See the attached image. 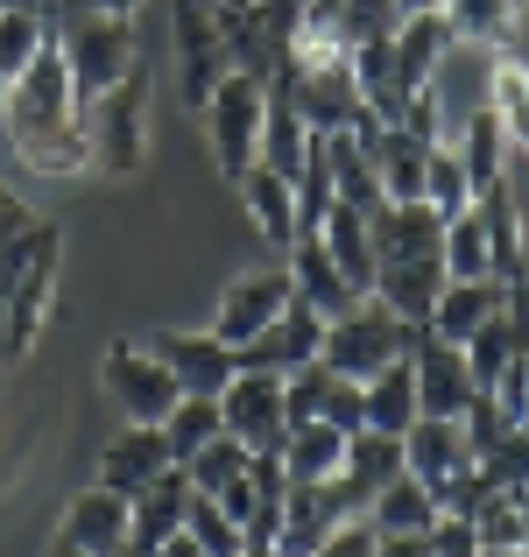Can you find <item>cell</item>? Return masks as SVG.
<instances>
[{
	"label": "cell",
	"instance_id": "6da1fadb",
	"mask_svg": "<svg viewBox=\"0 0 529 557\" xmlns=\"http://www.w3.org/2000/svg\"><path fill=\"white\" fill-rule=\"evenodd\" d=\"M0 141L28 170H50V177H85L93 170V141H85V121H78V85H71V64L57 42L8 85Z\"/></svg>",
	"mask_w": 529,
	"mask_h": 557
},
{
	"label": "cell",
	"instance_id": "7a4b0ae2",
	"mask_svg": "<svg viewBox=\"0 0 529 557\" xmlns=\"http://www.w3.org/2000/svg\"><path fill=\"white\" fill-rule=\"evenodd\" d=\"M57 50L71 64L78 99H99L121 78H135V28H127V14H99L85 0H64L57 8Z\"/></svg>",
	"mask_w": 529,
	"mask_h": 557
},
{
	"label": "cell",
	"instance_id": "3957f363",
	"mask_svg": "<svg viewBox=\"0 0 529 557\" xmlns=\"http://www.w3.org/2000/svg\"><path fill=\"white\" fill-rule=\"evenodd\" d=\"M205 141H212V163L219 177L241 184L247 170L261 163V127H269V78H255V71L226 64L212 85V99H205Z\"/></svg>",
	"mask_w": 529,
	"mask_h": 557
},
{
	"label": "cell",
	"instance_id": "277c9868",
	"mask_svg": "<svg viewBox=\"0 0 529 557\" xmlns=\"http://www.w3.org/2000/svg\"><path fill=\"white\" fill-rule=\"evenodd\" d=\"M417 339H423V325H409V318H395L381 297H360L353 311H340L325 325V368L332 374H353V381H367V374H381L389 360H403V354H417Z\"/></svg>",
	"mask_w": 529,
	"mask_h": 557
},
{
	"label": "cell",
	"instance_id": "5b68a950",
	"mask_svg": "<svg viewBox=\"0 0 529 557\" xmlns=\"http://www.w3.org/2000/svg\"><path fill=\"white\" fill-rule=\"evenodd\" d=\"M403 459H409V473L438 494V516H466V502L480 494V459H473V445H466L459 417H417L403 431Z\"/></svg>",
	"mask_w": 529,
	"mask_h": 557
},
{
	"label": "cell",
	"instance_id": "8992f818",
	"mask_svg": "<svg viewBox=\"0 0 529 557\" xmlns=\"http://www.w3.org/2000/svg\"><path fill=\"white\" fill-rule=\"evenodd\" d=\"M78 121H85V141H93V170H107V177H127V170H142V156H149L142 78H121L113 92L78 99Z\"/></svg>",
	"mask_w": 529,
	"mask_h": 557
},
{
	"label": "cell",
	"instance_id": "52a82bcc",
	"mask_svg": "<svg viewBox=\"0 0 529 557\" xmlns=\"http://www.w3.org/2000/svg\"><path fill=\"white\" fill-rule=\"evenodd\" d=\"M99 388L113 395V409H121L127 423H163L176 409V395H184L176 374L149 354V346H135V339H113L107 354H99Z\"/></svg>",
	"mask_w": 529,
	"mask_h": 557
},
{
	"label": "cell",
	"instance_id": "ba28073f",
	"mask_svg": "<svg viewBox=\"0 0 529 557\" xmlns=\"http://www.w3.org/2000/svg\"><path fill=\"white\" fill-rule=\"evenodd\" d=\"M290 297H297L290 269H247V275H233V283L219 289V304H212V339H226L233 354H241L247 339H261V332L290 311Z\"/></svg>",
	"mask_w": 529,
	"mask_h": 557
},
{
	"label": "cell",
	"instance_id": "9c48e42d",
	"mask_svg": "<svg viewBox=\"0 0 529 557\" xmlns=\"http://www.w3.org/2000/svg\"><path fill=\"white\" fill-rule=\"evenodd\" d=\"M176 22V71H184V107L198 113L226 71V36H219V0H170Z\"/></svg>",
	"mask_w": 529,
	"mask_h": 557
},
{
	"label": "cell",
	"instance_id": "30bf717a",
	"mask_svg": "<svg viewBox=\"0 0 529 557\" xmlns=\"http://www.w3.org/2000/svg\"><path fill=\"white\" fill-rule=\"evenodd\" d=\"M219 417L226 431L241 437L247 451H269L290 437V409H283V374H261V368H241L219 395Z\"/></svg>",
	"mask_w": 529,
	"mask_h": 557
},
{
	"label": "cell",
	"instance_id": "8fae6325",
	"mask_svg": "<svg viewBox=\"0 0 529 557\" xmlns=\"http://www.w3.org/2000/svg\"><path fill=\"white\" fill-rule=\"evenodd\" d=\"M57 544H71V550H85V557H127V550H135V502L93 480L85 494H71Z\"/></svg>",
	"mask_w": 529,
	"mask_h": 557
},
{
	"label": "cell",
	"instance_id": "7c38bea8",
	"mask_svg": "<svg viewBox=\"0 0 529 557\" xmlns=\"http://www.w3.org/2000/svg\"><path fill=\"white\" fill-rule=\"evenodd\" d=\"M403 473H409L403 437L360 423V431L346 437V466H340V480H332V494L346 502V516H367V508H374V494L389 487V480H403Z\"/></svg>",
	"mask_w": 529,
	"mask_h": 557
},
{
	"label": "cell",
	"instance_id": "4fadbf2b",
	"mask_svg": "<svg viewBox=\"0 0 529 557\" xmlns=\"http://www.w3.org/2000/svg\"><path fill=\"white\" fill-rule=\"evenodd\" d=\"M142 346L176 374L184 395H226V381L241 374V354L226 339H212V332H149Z\"/></svg>",
	"mask_w": 529,
	"mask_h": 557
},
{
	"label": "cell",
	"instance_id": "5bb4252c",
	"mask_svg": "<svg viewBox=\"0 0 529 557\" xmlns=\"http://www.w3.org/2000/svg\"><path fill=\"white\" fill-rule=\"evenodd\" d=\"M409 368H417V403H423V417H466V409H473L480 381H473L466 346L431 339V332H423L417 354H409Z\"/></svg>",
	"mask_w": 529,
	"mask_h": 557
},
{
	"label": "cell",
	"instance_id": "9a60e30c",
	"mask_svg": "<svg viewBox=\"0 0 529 557\" xmlns=\"http://www.w3.org/2000/svg\"><path fill=\"white\" fill-rule=\"evenodd\" d=\"M367 156H374V177H381V198L389 205H409L423 198V170H431V141L409 135L403 121H367L360 127Z\"/></svg>",
	"mask_w": 529,
	"mask_h": 557
},
{
	"label": "cell",
	"instance_id": "2e32d148",
	"mask_svg": "<svg viewBox=\"0 0 529 557\" xmlns=\"http://www.w3.org/2000/svg\"><path fill=\"white\" fill-rule=\"evenodd\" d=\"M325 354V318L311 311L304 297H290V311L275 318L261 339H247L241 346V368H261V374H297L304 360H318Z\"/></svg>",
	"mask_w": 529,
	"mask_h": 557
},
{
	"label": "cell",
	"instance_id": "e0dca14e",
	"mask_svg": "<svg viewBox=\"0 0 529 557\" xmlns=\"http://www.w3.org/2000/svg\"><path fill=\"white\" fill-rule=\"evenodd\" d=\"M346 522V502L332 494V480L325 487H311V480H290V494H283V522H275V557H311L318 544H325L332 530Z\"/></svg>",
	"mask_w": 529,
	"mask_h": 557
},
{
	"label": "cell",
	"instance_id": "ac0fdd59",
	"mask_svg": "<svg viewBox=\"0 0 529 557\" xmlns=\"http://www.w3.org/2000/svg\"><path fill=\"white\" fill-rule=\"evenodd\" d=\"M283 269H290V283H297V297L311 304V311L325 318V325H332L340 311H353V304H360V283H353L340 261L325 255L318 226H311V233H297V247H290V261H283Z\"/></svg>",
	"mask_w": 529,
	"mask_h": 557
},
{
	"label": "cell",
	"instance_id": "d6986e66",
	"mask_svg": "<svg viewBox=\"0 0 529 557\" xmlns=\"http://www.w3.org/2000/svg\"><path fill=\"white\" fill-rule=\"evenodd\" d=\"M170 466L176 459H170L163 423H127V431L99 451V487H113V494H127V502H135V494L149 487L156 473H170Z\"/></svg>",
	"mask_w": 529,
	"mask_h": 557
},
{
	"label": "cell",
	"instance_id": "ffe728a7",
	"mask_svg": "<svg viewBox=\"0 0 529 557\" xmlns=\"http://www.w3.org/2000/svg\"><path fill=\"white\" fill-rule=\"evenodd\" d=\"M502 311H508V283H502V275H473V283H445V289H438L423 332H431V339L466 346L488 318H502Z\"/></svg>",
	"mask_w": 529,
	"mask_h": 557
},
{
	"label": "cell",
	"instance_id": "44dd1931",
	"mask_svg": "<svg viewBox=\"0 0 529 557\" xmlns=\"http://www.w3.org/2000/svg\"><path fill=\"white\" fill-rule=\"evenodd\" d=\"M452 50H459V36H452L445 8H423V14H403V22H395V64H403L409 92L438 85V71H445Z\"/></svg>",
	"mask_w": 529,
	"mask_h": 557
},
{
	"label": "cell",
	"instance_id": "7402d4cb",
	"mask_svg": "<svg viewBox=\"0 0 529 557\" xmlns=\"http://www.w3.org/2000/svg\"><path fill=\"white\" fill-rule=\"evenodd\" d=\"M241 205H247V219H255V233H261L269 247H283V255L297 247L304 212H297V184H290V177H275L269 163H255V170L241 177Z\"/></svg>",
	"mask_w": 529,
	"mask_h": 557
},
{
	"label": "cell",
	"instance_id": "603a6c76",
	"mask_svg": "<svg viewBox=\"0 0 529 557\" xmlns=\"http://www.w3.org/2000/svg\"><path fill=\"white\" fill-rule=\"evenodd\" d=\"M438 289H445V255H423V261H381L367 297H381L395 318L423 325V318H431V304H438Z\"/></svg>",
	"mask_w": 529,
	"mask_h": 557
},
{
	"label": "cell",
	"instance_id": "cb8c5ba5",
	"mask_svg": "<svg viewBox=\"0 0 529 557\" xmlns=\"http://www.w3.org/2000/svg\"><path fill=\"white\" fill-rule=\"evenodd\" d=\"M311 135H318V127L304 121V107L290 99V85L269 78V127H261V163H269L275 177L297 184L304 163H311Z\"/></svg>",
	"mask_w": 529,
	"mask_h": 557
},
{
	"label": "cell",
	"instance_id": "d4e9b609",
	"mask_svg": "<svg viewBox=\"0 0 529 557\" xmlns=\"http://www.w3.org/2000/svg\"><path fill=\"white\" fill-rule=\"evenodd\" d=\"M346 64H353V85H360L367 113H374V121H403L409 85H403V64H395V36H367V42H353Z\"/></svg>",
	"mask_w": 529,
	"mask_h": 557
},
{
	"label": "cell",
	"instance_id": "484cf974",
	"mask_svg": "<svg viewBox=\"0 0 529 557\" xmlns=\"http://www.w3.org/2000/svg\"><path fill=\"white\" fill-rule=\"evenodd\" d=\"M325 170H332V205H353V212H381V177H374V156H367L360 127H340L325 135Z\"/></svg>",
	"mask_w": 529,
	"mask_h": 557
},
{
	"label": "cell",
	"instance_id": "4316f807",
	"mask_svg": "<svg viewBox=\"0 0 529 557\" xmlns=\"http://www.w3.org/2000/svg\"><path fill=\"white\" fill-rule=\"evenodd\" d=\"M184 508H190V473H184V466L156 473L149 487L135 494V557H149L156 544H170V536L184 530Z\"/></svg>",
	"mask_w": 529,
	"mask_h": 557
},
{
	"label": "cell",
	"instance_id": "83f0119b",
	"mask_svg": "<svg viewBox=\"0 0 529 557\" xmlns=\"http://www.w3.org/2000/svg\"><path fill=\"white\" fill-rule=\"evenodd\" d=\"M318 240H325V255L340 261V269L360 283V297L374 289V212H353V205H332L325 219H318Z\"/></svg>",
	"mask_w": 529,
	"mask_h": 557
},
{
	"label": "cell",
	"instance_id": "f1b7e54d",
	"mask_svg": "<svg viewBox=\"0 0 529 557\" xmlns=\"http://www.w3.org/2000/svg\"><path fill=\"white\" fill-rule=\"evenodd\" d=\"M367 522H374V536H431L438 530V494L423 487L417 473H403V480H389V487L374 494Z\"/></svg>",
	"mask_w": 529,
	"mask_h": 557
},
{
	"label": "cell",
	"instance_id": "f546056e",
	"mask_svg": "<svg viewBox=\"0 0 529 557\" xmlns=\"http://www.w3.org/2000/svg\"><path fill=\"white\" fill-rule=\"evenodd\" d=\"M283 466H290V480H311V487H325V480H340V466H346V431L340 423H290V437H283Z\"/></svg>",
	"mask_w": 529,
	"mask_h": 557
},
{
	"label": "cell",
	"instance_id": "4dcf8cb0",
	"mask_svg": "<svg viewBox=\"0 0 529 557\" xmlns=\"http://www.w3.org/2000/svg\"><path fill=\"white\" fill-rule=\"evenodd\" d=\"M480 219H488V240H494V275L502 283H529V255H522V212H516V190L502 184H488L480 190Z\"/></svg>",
	"mask_w": 529,
	"mask_h": 557
},
{
	"label": "cell",
	"instance_id": "1f68e13d",
	"mask_svg": "<svg viewBox=\"0 0 529 557\" xmlns=\"http://www.w3.org/2000/svg\"><path fill=\"white\" fill-rule=\"evenodd\" d=\"M360 388H367V423H374V431H395V437H403L409 423L423 417V403H417V368H409V354H403V360H389L381 374H367Z\"/></svg>",
	"mask_w": 529,
	"mask_h": 557
},
{
	"label": "cell",
	"instance_id": "d6a6232c",
	"mask_svg": "<svg viewBox=\"0 0 529 557\" xmlns=\"http://www.w3.org/2000/svg\"><path fill=\"white\" fill-rule=\"evenodd\" d=\"M57 42V14L36 8H0V85H14L42 50Z\"/></svg>",
	"mask_w": 529,
	"mask_h": 557
},
{
	"label": "cell",
	"instance_id": "836d02e7",
	"mask_svg": "<svg viewBox=\"0 0 529 557\" xmlns=\"http://www.w3.org/2000/svg\"><path fill=\"white\" fill-rule=\"evenodd\" d=\"M459 156H466V177H473V190H488V184H502V177H508V135H502V113H494L488 99L466 113Z\"/></svg>",
	"mask_w": 529,
	"mask_h": 557
},
{
	"label": "cell",
	"instance_id": "e575fe53",
	"mask_svg": "<svg viewBox=\"0 0 529 557\" xmlns=\"http://www.w3.org/2000/svg\"><path fill=\"white\" fill-rule=\"evenodd\" d=\"M488 107L502 113L508 149L529 156V64H522V57H494V64H488Z\"/></svg>",
	"mask_w": 529,
	"mask_h": 557
},
{
	"label": "cell",
	"instance_id": "d590c367",
	"mask_svg": "<svg viewBox=\"0 0 529 557\" xmlns=\"http://www.w3.org/2000/svg\"><path fill=\"white\" fill-rule=\"evenodd\" d=\"M473 275H494V240L480 205H466L459 219H445V283H473Z\"/></svg>",
	"mask_w": 529,
	"mask_h": 557
},
{
	"label": "cell",
	"instance_id": "8d00e7d4",
	"mask_svg": "<svg viewBox=\"0 0 529 557\" xmlns=\"http://www.w3.org/2000/svg\"><path fill=\"white\" fill-rule=\"evenodd\" d=\"M226 431V417H219V395H176V409L163 417V437H170V459H198L212 437Z\"/></svg>",
	"mask_w": 529,
	"mask_h": 557
},
{
	"label": "cell",
	"instance_id": "74e56055",
	"mask_svg": "<svg viewBox=\"0 0 529 557\" xmlns=\"http://www.w3.org/2000/svg\"><path fill=\"white\" fill-rule=\"evenodd\" d=\"M452 22V36L459 42H480V50H502L508 36H516V0H438Z\"/></svg>",
	"mask_w": 529,
	"mask_h": 557
},
{
	"label": "cell",
	"instance_id": "f35d334b",
	"mask_svg": "<svg viewBox=\"0 0 529 557\" xmlns=\"http://www.w3.org/2000/svg\"><path fill=\"white\" fill-rule=\"evenodd\" d=\"M473 198H480V190H473V177H466V156H459V149H445V141H431V170H423V205H431L438 219H459Z\"/></svg>",
	"mask_w": 529,
	"mask_h": 557
},
{
	"label": "cell",
	"instance_id": "ab89813d",
	"mask_svg": "<svg viewBox=\"0 0 529 557\" xmlns=\"http://www.w3.org/2000/svg\"><path fill=\"white\" fill-rule=\"evenodd\" d=\"M516 346H522V325L516 318H488V325L466 339V360H473V381H480V395L488 388H502V374H508V360H516Z\"/></svg>",
	"mask_w": 529,
	"mask_h": 557
},
{
	"label": "cell",
	"instance_id": "60d3db41",
	"mask_svg": "<svg viewBox=\"0 0 529 557\" xmlns=\"http://www.w3.org/2000/svg\"><path fill=\"white\" fill-rule=\"evenodd\" d=\"M184 473H190V487H198V494H226L233 480L247 473V445H241L233 431H219L212 445L198 451V459H184Z\"/></svg>",
	"mask_w": 529,
	"mask_h": 557
},
{
	"label": "cell",
	"instance_id": "b9f144b4",
	"mask_svg": "<svg viewBox=\"0 0 529 557\" xmlns=\"http://www.w3.org/2000/svg\"><path fill=\"white\" fill-rule=\"evenodd\" d=\"M184 530L198 536V544L212 550V557H241V550H247V530H241V522H233L226 508L212 502V494H198V487H190V508H184Z\"/></svg>",
	"mask_w": 529,
	"mask_h": 557
},
{
	"label": "cell",
	"instance_id": "7bdbcfd3",
	"mask_svg": "<svg viewBox=\"0 0 529 557\" xmlns=\"http://www.w3.org/2000/svg\"><path fill=\"white\" fill-rule=\"evenodd\" d=\"M480 480H488V487H508V494L529 487V423H516L508 437H494V445L480 451Z\"/></svg>",
	"mask_w": 529,
	"mask_h": 557
},
{
	"label": "cell",
	"instance_id": "ee69618b",
	"mask_svg": "<svg viewBox=\"0 0 529 557\" xmlns=\"http://www.w3.org/2000/svg\"><path fill=\"white\" fill-rule=\"evenodd\" d=\"M374 544H381L374 522H367V516H346V522H340V530H332L311 557H374Z\"/></svg>",
	"mask_w": 529,
	"mask_h": 557
},
{
	"label": "cell",
	"instance_id": "f6af8a7d",
	"mask_svg": "<svg viewBox=\"0 0 529 557\" xmlns=\"http://www.w3.org/2000/svg\"><path fill=\"white\" fill-rule=\"evenodd\" d=\"M431 557H480L473 522H466V516H438V530H431Z\"/></svg>",
	"mask_w": 529,
	"mask_h": 557
},
{
	"label": "cell",
	"instance_id": "bcb514c9",
	"mask_svg": "<svg viewBox=\"0 0 529 557\" xmlns=\"http://www.w3.org/2000/svg\"><path fill=\"white\" fill-rule=\"evenodd\" d=\"M22 226H36V212H28V205L14 198V190H0V240H14Z\"/></svg>",
	"mask_w": 529,
	"mask_h": 557
},
{
	"label": "cell",
	"instance_id": "7dc6e473",
	"mask_svg": "<svg viewBox=\"0 0 529 557\" xmlns=\"http://www.w3.org/2000/svg\"><path fill=\"white\" fill-rule=\"evenodd\" d=\"M374 557H431V536H381Z\"/></svg>",
	"mask_w": 529,
	"mask_h": 557
},
{
	"label": "cell",
	"instance_id": "c3c4849f",
	"mask_svg": "<svg viewBox=\"0 0 529 557\" xmlns=\"http://www.w3.org/2000/svg\"><path fill=\"white\" fill-rule=\"evenodd\" d=\"M149 557H212V550H205V544H198V536H190V530H176L170 544H156Z\"/></svg>",
	"mask_w": 529,
	"mask_h": 557
},
{
	"label": "cell",
	"instance_id": "681fc988",
	"mask_svg": "<svg viewBox=\"0 0 529 557\" xmlns=\"http://www.w3.org/2000/svg\"><path fill=\"white\" fill-rule=\"evenodd\" d=\"M85 8H99V14H127V22H135V8H142V0H85Z\"/></svg>",
	"mask_w": 529,
	"mask_h": 557
},
{
	"label": "cell",
	"instance_id": "f907efd6",
	"mask_svg": "<svg viewBox=\"0 0 529 557\" xmlns=\"http://www.w3.org/2000/svg\"><path fill=\"white\" fill-rule=\"evenodd\" d=\"M0 8H36V14H57L64 0H0Z\"/></svg>",
	"mask_w": 529,
	"mask_h": 557
},
{
	"label": "cell",
	"instance_id": "816d5d0a",
	"mask_svg": "<svg viewBox=\"0 0 529 557\" xmlns=\"http://www.w3.org/2000/svg\"><path fill=\"white\" fill-rule=\"evenodd\" d=\"M423 8H438V0H395V14H423Z\"/></svg>",
	"mask_w": 529,
	"mask_h": 557
},
{
	"label": "cell",
	"instance_id": "f5cc1de1",
	"mask_svg": "<svg viewBox=\"0 0 529 557\" xmlns=\"http://www.w3.org/2000/svg\"><path fill=\"white\" fill-rule=\"evenodd\" d=\"M50 557H85V550H71V544H57V550H50Z\"/></svg>",
	"mask_w": 529,
	"mask_h": 557
},
{
	"label": "cell",
	"instance_id": "db71d44e",
	"mask_svg": "<svg viewBox=\"0 0 529 557\" xmlns=\"http://www.w3.org/2000/svg\"><path fill=\"white\" fill-rule=\"evenodd\" d=\"M516 502H522V522H529V487H522V494H516Z\"/></svg>",
	"mask_w": 529,
	"mask_h": 557
},
{
	"label": "cell",
	"instance_id": "11a10c76",
	"mask_svg": "<svg viewBox=\"0 0 529 557\" xmlns=\"http://www.w3.org/2000/svg\"><path fill=\"white\" fill-rule=\"evenodd\" d=\"M127 557H135V550H127Z\"/></svg>",
	"mask_w": 529,
	"mask_h": 557
}]
</instances>
